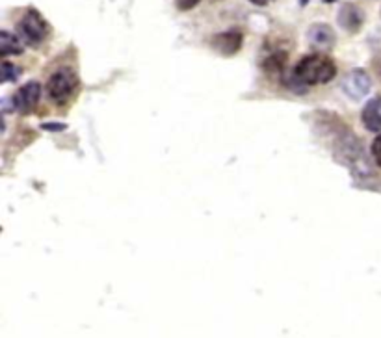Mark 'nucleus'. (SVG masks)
I'll return each mask as SVG.
<instances>
[{
	"label": "nucleus",
	"mask_w": 381,
	"mask_h": 338,
	"mask_svg": "<svg viewBox=\"0 0 381 338\" xmlns=\"http://www.w3.org/2000/svg\"><path fill=\"white\" fill-rule=\"evenodd\" d=\"M337 75L333 60L323 54H311L299 60L294 69V80L305 86H318V84L331 82Z\"/></svg>",
	"instance_id": "nucleus-1"
},
{
	"label": "nucleus",
	"mask_w": 381,
	"mask_h": 338,
	"mask_svg": "<svg viewBox=\"0 0 381 338\" xmlns=\"http://www.w3.org/2000/svg\"><path fill=\"white\" fill-rule=\"evenodd\" d=\"M78 84L77 75L71 71V69H60L48 78L47 92L48 97L53 99L54 102H65L69 97L75 93V87Z\"/></svg>",
	"instance_id": "nucleus-2"
},
{
	"label": "nucleus",
	"mask_w": 381,
	"mask_h": 338,
	"mask_svg": "<svg viewBox=\"0 0 381 338\" xmlns=\"http://www.w3.org/2000/svg\"><path fill=\"white\" fill-rule=\"evenodd\" d=\"M19 34L21 38L28 45L36 47V45L43 43L45 38L48 34V26L45 19L36 10H30L23 15V19L19 23Z\"/></svg>",
	"instance_id": "nucleus-3"
},
{
	"label": "nucleus",
	"mask_w": 381,
	"mask_h": 338,
	"mask_svg": "<svg viewBox=\"0 0 381 338\" xmlns=\"http://www.w3.org/2000/svg\"><path fill=\"white\" fill-rule=\"evenodd\" d=\"M372 80L368 77V72H365L363 69H353L352 72H348L343 80V92L346 93L350 99H363L365 95L370 93Z\"/></svg>",
	"instance_id": "nucleus-4"
},
{
	"label": "nucleus",
	"mask_w": 381,
	"mask_h": 338,
	"mask_svg": "<svg viewBox=\"0 0 381 338\" xmlns=\"http://www.w3.org/2000/svg\"><path fill=\"white\" fill-rule=\"evenodd\" d=\"M39 99H41V84L39 82H28L23 87L17 89L14 95V108L21 114H28L38 107Z\"/></svg>",
	"instance_id": "nucleus-5"
},
{
	"label": "nucleus",
	"mask_w": 381,
	"mask_h": 338,
	"mask_svg": "<svg viewBox=\"0 0 381 338\" xmlns=\"http://www.w3.org/2000/svg\"><path fill=\"white\" fill-rule=\"evenodd\" d=\"M338 23H340V26H343L344 30H348V32H352L353 34V32L361 30L363 23H365V13H363L359 6L346 4L343 6V10L338 13Z\"/></svg>",
	"instance_id": "nucleus-6"
},
{
	"label": "nucleus",
	"mask_w": 381,
	"mask_h": 338,
	"mask_svg": "<svg viewBox=\"0 0 381 338\" xmlns=\"http://www.w3.org/2000/svg\"><path fill=\"white\" fill-rule=\"evenodd\" d=\"M213 47L216 48L220 54L231 56V54L238 53L242 47V34L232 30V32H225V34H218L213 39Z\"/></svg>",
	"instance_id": "nucleus-7"
},
{
	"label": "nucleus",
	"mask_w": 381,
	"mask_h": 338,
	"mask_svg": "<svg viewBox=\"0 0 381 338\" xmlns=\"http://www.w3.org/2000/svg\"><path fill=\"white\" fill-rule=\"evenodd\" d=\"M309 43L313 47L320 48V50H326V48H331L335 45V32L329 28L328 24H314L309 28Z\"/></svg>",
	"instance_id": "nucleus-8"
},
{
	"label": "nucleus",
	"mask_w": 381,
	"mask_h": 338,
	"mask_svg": "<svg viewBox=\"0 0 381 338\" xmlns=\"http://www.w3.org/2000/svg\"><path fill=\"white\" fill-rule=\"evenodd\" d=\"M363 123L368 131L381 132V97H374L363 110Z\"/></svg>",
	"instance_id": "nucleus-9"
},
{
	"label": "nucleus",
	"mask_w": 381,
	"mask_h": 338,
	"mask_svg": "<svg viewBox=\"0 0 381 338\" xmlns=\"http://www.w3.org/2000/svg\"><path fill=\"white\" fill-rule=\"evenodd\" d=\"M0 43H2V56H11V54H21L23 47H21L19 39L15 38L10 32H2L0 34Z\"/></svg>",
	"instance_id": "nucleus-10"
},
{
	"label": "nucleus",
	"mask_w": 381,
	"mask_h": 338,
	"mask_svg": "<svg viewBox=\"0 0 381 338\" xmlns=\"http://www.w3.org/2000/svg\"><path fill=\"white\" fill-rule=\"evenodd\" d=\"M21 75V69L15 67L14 63L4 62L2 65V78H4V82H11V80H17Z\"/></svg>",
	"instance_id": "nucleus-11"
},
{
	"label": "nucleus",
	"mask_w": 381,
	"mask_h": 338,
	"mask_svg": "<svg viewBox=\"0 0 381 338\" xmlns=\"http://www.w3.org/2000/svg\"><path fill=\"white\" fill-rule=\"evenodd\" d=\"M372 156L376 160V164L381 168V134L377 136L374 143H372Z\"/></svg>",
	"instance_id": "nucleus-12"
},
{
	"label": "nucleus",
	"mask_w": 381,
	"mask_h": 338,
	"mask_svg": "<svg viewBox=\"0 0 381 338\" xmlns=\"http://www.w3.org/2000/svg\"><path fill=\"white\" fill-rule=\"evenodd\" d=\"M175 4L181 11H188L199 4V0H175Z\"/></svg>",
	"instance_id": "nucleus-13"
},
{
	"label": "nucleus",
	"mask_w": 381,
	"mask_h": 338,
	"mask_svg": "<svg viewBox=\"0 0 381 338\" xmlns=\"http://www.w3.org/2000/svg\"><path fill=\"white\" fill-rule=\"evenodd\" d=\"M251 2H253V4H257V6H266L268 2H272V0H251Z\"/></svg>",
	"instance_id": "nucleus-14"
}]
</instances>
